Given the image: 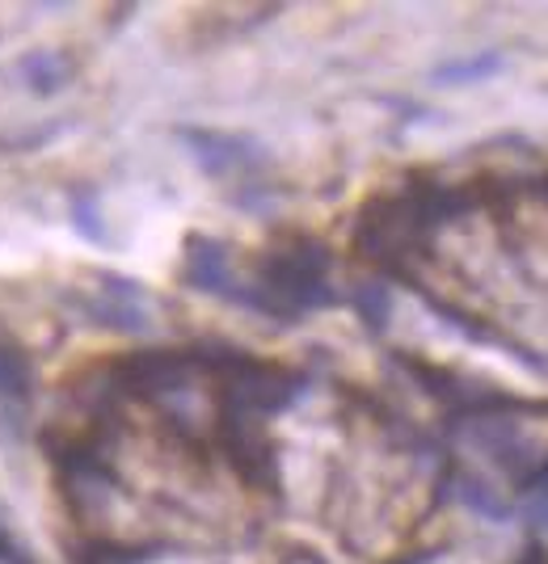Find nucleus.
<instances>
[{
    "mask_svg": "<svg viewBox=\"0 0 548 564\" xmlns=\"http://www.w3.org/2000/svg\"><path fill=\"white\" fill-rule=\"evenodd\" d=\"M191 143H198V161L212 169V173H237V169H249L258 161L254 148H245L240 140H228V135H207V131H194Z\"/></svg>",
    "mask_w": 548,
    "mask_h": 564,
    "instance_id": "obj_3",
    "label": "nucleus"
},
{
    "mask_svg": "<svg viewBox=\"0 0 548 564\" xmlns=\"http://www.w3.org/2000/svg\"><path fill=\"white\" fill-rule=\"evenodd\" d=\"M527 514L536 527H545L548 531V468H540L531 476V501H527Z\"/></svg>",
    "mask_w": 548,
    "mask_h": 564,
    "instance_id": "obj_7",
    "label": "nucleus"
},
{
    "mask_svg": "<svg viewBox=\"0 0 548 564\" xmlns=\"http://www.w3.org/2000/svg\"><path fill=\"white\" fill-rule=\"evenodd\" d=\"M76 228H80L85 236H94V240H101V224H97V212L89 198H85V207L76 203Z\"/></svg>",
    "mask_w": 548,
    "mask_h": 564,
    "instance_id": "obj_9",
    "label": "nucleus"
},
{
    "mask_svg": "<svg viewBox=\"0 0 548 564\" xmlns=\"http://www.w3.org/2000/svg\"><path fill=\"white\" fill-rule=\"evenodd\" d=\"M245 304L279 321H300L312 307L334 304L330 253L316 240H291V245L270 249L258 265V282L245 295Z\"/></svg>",
    "mask_w": 548,
    "mask_h": 564,
    "instance_id": "obj_1",
    "label": "nucleus"
},
{
    "mask_svg": "<svg viewBox=\"0 0 548 564\" xmlns=\"http://www.w3.org/2000/svg\"><path fill=\"white\" fill-rule=\"evenodd\" d=\"M0 397H25V362L13 350H0Z\"/></svg>",
    "mask_w": 548,
    "mask_h": 564,
    "instance_id": "obj_6",
    "label": "nucleus"
},
{
    "mask_svg": "<svg viewBox=\"0 0 548 564\" xmlns=\"http://www.w3.org/2000/svg\"><path fill=\"white\" fill-rule=\"evenodd\" d=\"M25 80H34V89H55V85H64V76H68V64L60 59V55H47V51H39V55H30L22 64Z\"/></svg>",
    "mask_w": 548,
    "mask_h": 564,
    "instance_id": "obj_4",
    "label": "nucleus"
},
{
    "mask_svg": "<svg viewBox=\"0 0 548 564\" xmlns=\"http://www.w3.org/2000/svg\"><path fill=\"white\" fill-rule=\"evenodd\" d=\"M186 282L198 286V291H215V295H228V300L240 304V286L233 282L228 253H224V245H215L207 236L186 240Z\"/></svg>",
    "mask_w": 548,
    "mask_h": 564,
    "instance_id": "obj_2",
    "label": "nucleus"
},
{
    "mask_svg": "<svg viewBox=\"0 0 548 564\" xmlns=\"http://www.w3.org/2000/svg\"><path fill=\"white\" fill-rule=\"evenodd\" d=\"M498 68V55H481V59H469V64H452V68L439 72V80H473V76H485V72Z\"/></svg>",
    "mask_w": 548,
    "mask_h": 564,
    "instance_id": "obj_8",
    "label": "nucleus"
},
{
    "mask_svg": "<svg viewBox=\"0 0 548 564\" xmlns=\"http://www.w3.org/2000/svg\"><path fill=\"white\" fill-rule=\"evenodd\" d=\"M358 312L367 316L372 329H380L384 321H388V291H384V282H363L358 286Z\"/></svg>",
    "mask_w": 548,
    "mask_h": 564,
    "instance_id": "obj_5",
    "label": "nucleus"
}]
</instances>
